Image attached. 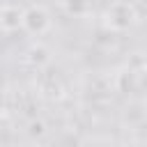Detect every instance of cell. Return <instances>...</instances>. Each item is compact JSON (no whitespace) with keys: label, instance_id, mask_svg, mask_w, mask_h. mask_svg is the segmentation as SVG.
Instances as JSON below:
<instances>
[{"label":"cell","instance_id":"obj_1","mask_svg":"<svg viewBox=\"0 0 147 147\" xmlns=\"http://www.w3.org/2000/svg\"><path fill=\"white\" fill-rule=\"evenodd\" d=\"M136 21H138V11H136L133 2H129V0L113 2L103 14V23L110 32H126L136 25Z\"/></svg>","mask_w":147,"mask_h":147},{"label":"cell","instance_id":"obj_6","mask_svg":"<svg viewBox=\"0 0 147 147\" xmlns=\"http://www.w3.org/2000/svg\"><path fill=\"white\" fill-rule=\"evenodd\" d=\"M46 133H48V126H46L44 119H30L28 122V136L32 140H41Z\"/></svg>","mask_w":147,"mask_h":147},{"label":"cell","instance_id":"obj_2","mask_svg":"<svg viewBox=\"0 0 147 147\" xmlns=\"http://www.w3.org/2000/svg\"><path fill=\"white\" fill-rule=\"evenodd\" d=\"M51 25H53V18H51V14H48L46 7L30 5V7L23 9V30L28 34L41 37V34H46L51 30Z\"/></svg>","mask_w":147,"mask_h":147},{"label":"cell","instance_id":"obj_5","mask_svg":"<svg viewBox=\"0 0 147 147\" xmlns=\"http://www.w3.org/2000/svg\"><path fill=\"white\" fill-rule=\"evenodd\" d=\"M62 7L69 16L74 18H83L92 11V0H62Z\"/></svg>","mask_w":147,"mask_h":147},{"label":"cell","instance_id":"obj_4","mask_svg":"<svg viewBox=\"0 0 147 147\" xmlns=\"http://www.w3.org/2000/svg\"><path fill=\"white\" fill-rule=\"evenodd\" d=\"M25 62L34 69H41L51 62V48L44 46V44H32L28 51H25Z\"/></svg>","mask_w":147,"mask_h":147},{"label":"cell","instance_id":"obj_3","mask_svg":"<svg viewBox=\"0 0 147 147\" xmlns=\"http://www.w3.org/2000/svg\"><path fill=\"white\" fill-rule=\"evenodd\" d=\"M0 30L7 34L23 30V7H18V5L0 7Z\"/></svg>","mask_w":147,"mask_h":147},{"label":"cell","instance_id":"obj_7","mask_svg":"<svg viewBox=\"0 0 147 147\" xmlns=\"http://www.w3.org/2000/svg\"><path fill=\"white\" fill-rule=\"evenodd\" d=\"M131 78H133V71H131V69H129V71H122V74L117 76V90H119V92H124V94H126V92H131V90H133Z\"/></svg>","mask_w":147,"mask_h":147}]
</instances>
